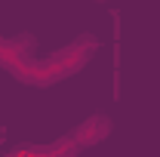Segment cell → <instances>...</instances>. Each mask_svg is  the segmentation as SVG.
<instances>
[{"mask_svg":"<svg viewBox=\"0 0 160 157\" xmlns=\"http://www.w3.org/2000/svg\"><path fill=\"white\" fill-rule=\"evenodd\" d=\"M96 37H80L77 43H71V46H65V49H59V53H52L49 56V62H52V68H56V74H59V80L71 77V74H77L80 68L89 62V56L96 53Z\"/></svg>","mask_w":160,"mask_h":157,"instance_id":"cell-1","label":"cell"},{"mask_svg":"<svg viewBox=\"0 0 160 157\" xmlns=\"http://www.w3.org/2000/svg\"><path fill=\"white\" fill-rule=\"evenodd\" d=\"M111 133V120L102 117V114H96V117H89L86 123H80L77 133H74V142H77V148H89V145H99L102 139Z\"/></svg>","mask_w":160,"mask_h":157,"instance_id":"cell-2","label":"cell"},{"mask_svg":"<svg viewBox=\"0 0 160 157\" xmlns=\"http://www.w3.org/2000/svg\"><path fill=\"white\" fill-rule=\"evenodd\" d=\"M77 151H80V148H77L74 139H56L52 145H43V148H40L43 157H74Z\"/></svg>","mask_w":160,"mask_h":157,"instance_id":"cell-3","label":"cell"},{"mask_svg":"<svg viewBox=\"0 0 160 157\" xmlns=\"http://www.w3.org/2000/svg\"><path fill=\"white\" fill-rule=\"evenodd\" d=\"M37 157H43V154H40V151H37Z\"/></svg>","mask_w":160,"mask_h":157,"instance_id":"cell-4","label":"cell"}]
</instances>
